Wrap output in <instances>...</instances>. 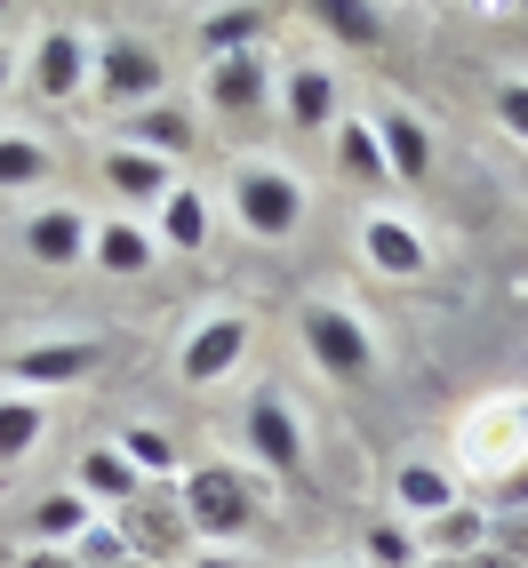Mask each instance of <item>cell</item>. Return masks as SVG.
Wrapping results in <instances>:
<instances>
[{"label": "cell", "instance_id": "cell-1", "mask_svg": "<svg viewBox=\"0 0 528 568\" xmlns=\"http://www.w3.org/2000/svg\"><path fill=\"white\" fill-rule=\"evenodd\" d=\"M176 505H184V528H193V545H233L256 528V480L241 465H193L176 480Z\"/></svg>", "mask_w": 528, "mask_h": 568}, {"label": "cell", "instance_id": "cell-2", "mask_svg": "<svg viewBox=\"0 0 528 568\" xmlns=\"http://www.w3.org/2000/svg\"><path fill=\"white\" fill-rule=\"evenodd\" d=\"M233 216H241V233H256V241H288L296 224H305V184H296V169L241 161L233 169Z\"/></svg>", "mask_w": 528, "mask_h": 568}, {"label": "cell", "instance_id": "cell-3", "mask_svg": "<svg viewBox=\"0 0 528 568\" xmlns=\"http://www.w3.org/2000/svg\"><path fill=\"white\" fill-rule=\"evenodd\" d=\"M457 465L465 473H520L528 465V400L520 393H497L480 400L465 425H457Z\"/></svg>", "mask_w": 528, "mask_h": 568}, {"label": "cell", "instance_id": "cell-4", "mask_svg": "<svg viewBox=\"0 0 528 568\" xmlns=\"http://www.w3.org/2000/svg\"><path fill=\"white\" fill-rule=\"evenodd\" d=\"M305 353H313V368L321 376H336V385H368V368H376V336L361 328V313H345V305H305Z\"/></svg>", "mask_w": 528, "mask_h": 568}, {"label": "cell", "instance_id": "cell-5", "mask_svg": "<svg viewBox=\"0 0 528 568\" xmlns=\"http://www.w3.org/2000/svg\"><path fill=\"white\" fill-rule=\"evenodd\" d=\"M89 89H97V41L81 24H49L32 41V97L72 112V97H89Z\"/></svg>", "mask_w": 528, "mask_h": 568}, {"label": "cell", "instance_id": "cell-6", "mask_svg": "<svg viewBox=\"0 0 528 568\" xmlns=\"http://www.w3.org/2000/svg\"><path fill=\"white\" fill-rule=\"evenodd\" d=\"M161 81H169V64H161L153 41H136V32H104V41H97V97L104 104L144 112L161 97Z\"/></svg>", "mask_w": 528, "mask_h": 568}, {"label": "cell", "instance_id": "cell-7", "mask_svg": "<svg viewBox=\"0 0 528 568\" xmlns=\"http://www.w3.org/2000/svg\"><path fill=\"white\" fill-rule=\"evenodd\" d=\"M241 440H248V457L273 473V480H305V425H296V408L281 393H256L248 400Z\"/></svg>", "mask_w": 528, "mask_h": 568}, {"label": "cell", "instance_id": "cell-8", "mask_svg": "<svg viewBox=\"0 0 528 568\" xmlns=\"http://www.w3.org/2000/svg\"><path fill=\"white\" fill-rule=\"evenodd\" d=\"M121 537H129V552H136V560H153V568H169V560L193 552V528H184L176 488H144V497L121 513Z\"/></svg>", "mask_w": 528, "mask_h": 568}, {"label": "cell", "instance_id": "cell-9", "mask_svg": "<svg viewBox=\"0 0 528 568\" xmlns=\"http://www.w3.org/2000/svg\"><path fill=\"white\" fill-rule=\"evenodd\" d=\"M361 256H368L385 281H425V273H433V241L417 233V216H400V209L361 216Z\"/></svg>", "mask_w": 528, "mask_h": 568}, {"label": "cell", "instance_id": "cell-10", "mask_svg": "<svg viewBox=\"0 0 528 568\" xmlns=\"http://www.w3.org/2000/svg\"><path fill=\"white\" fill-rule=\"evenodd\" d=\"M241 361H248V321L241 313H216V321H201L193 336H184L176 376H184V385H224Z\"/></svg>", "mask_w": 528, "mask_h": 568}, {"label": "cell", "instance_id": "cell-11", "mask_svg": "<svg viewBox=\"0 0 528 568\" xmlns=\"http://www.w3.org/2000/svg\"><path fill=\"white\" fill-rule=\"evenodd\" d=\"M201 104H216L224 121H248V112L273 104V64H264V49H248V57H216V64L201 72Z\"/></svg>", "mask_w": 528, "mask_h": 568}, {"label": "cell", "instance_id": "cell-12", "mask_svg": "<svg viewBox=\"0 0 528 568\" xmlns=\"http://www.w3.org/2000/svg\"><path fill=\"white\" fill-rule=\"evenodd\" d=\"M273 104H281V121L296 129V136H328L336 121H345V97H336V72L328 64H288V81L273 89Z\"/></svg>", "mask_w": 528, "mask_h": 568}, {"label": "cell", "instance_id": "cell-13", "mask_svg": "<svg viewBox=\"0 0 528 568\" xmlns=\"http://www.w3.org/2000/svg\"><path fill=\"white\" fill-rule=\"evenodd\" d=\"M104 353L89 345V336H49V345H24L9 361V385L17 393H49V385H81V376L97 368Z\"/></svg>", "mask_w": 528, "mask_h": 568}, {"label": "cell", "instance_id": "cell-14", "mask_svg": "<svg viewBox=\"0 0 528 568\" xmlns=\"http://www.w3.org/2000/svg\"><path fill=\"white\" fill-rule=\"evenodd\" d=\"M368 129H376V153H385L393 184H425V176H433V129H425L408 104H376Z\"/></svg>", "mask_w": 528, "mask_h": 568}, {"label": "cell", "instance_id": "cell-15", "mask_svg": "<svg viewBox=\"0 0 528 568\" xmlns=\"http://www.w3.org/2000/svg\"><path fill=\"white\" fill-rule=\"evenodd\" d=\"M89 264L112 273V281H136V273H153V264H161V241H153V224H144V216H104L89 233Z\"/></svg>", "mask_w": 528, "mask_h": 568}, {"label": "cell", "instance_id": "cell-16", "mask_svg": "<svg viewBox=\"0 0 528 568\" xmlns=\"http://www.w3.org/2000/svg\"><path fill=\"white\" fill-rule=\"evenodd\" d=\"M104 184L136 216H161V201L176 193V161H153V153H136V144H112V153H104Z\"/></svg>", "mask_w": 528, "mask_h": 568}, {"label": "cell", "instance_id": "cell-17", "mask_svg": "<svg viewBox=\"0 0 528 568\" xmlns=\"http://www.w3.org/2000/svg\"><path fill=\"white\" fill-rule=\"evenodd\" d=\"M89 233H97V224H89L81 209L49 201V209L24 216V256H32V264H81V256H89Z\"/></svg>", "mask_w": 528, "mask_h": 568}, {"label": "cell", "instance_id": "cell-18", "mask_svg": "<svg viewBox=\"0 0 528 568\" xmlns=\"http://www.w3.org/2000/svg\"><path fill=\"white\" fill-rule=\"evenodd\" d=\"M209 233H216L209 193H201V184H176V193L161 201V216H153V241H161V248H184V256H201Z\"/></svg>", "mask_w": 528, "mask_h": 568}, {"label": "cell", "instance_id": "cell-19", "mask_svg": "<svg viewBox=\"0 0 528 568\" xmlns=\"http://www.w3.org/2000/svg\"><path fill=\"white\" fill-rule=\"evenodd\" d=\"M72 488H81L89 505H121V513H129V505H136L153 480H136V465L121 457V448H89V457L72 465Z\"/></svg>", "mask_w": 528, "mask_h": 568}, {"label": "cell", "instance_id": "cell-20", "mask_svg": "<svg viewBox=\"0 0 528 568\" xmlns=\"http://www.w3.org/2000/svg\"><path fill=\"white\" fill-rule=\"evenodd\" d=\"M264 32H273V9H201V57L216 64V57H248Z\"/></svg>", "mask_w": 528, "mask_h": 568}, {"label": "cell", "instance_id": "cell-21", "mask_svg": "<svg viewBox=\"0 0 528 568\" xmlns=\"http://www.w3.org/2000/svg\"><path fill=\"white\" fill-rule=\"evenodd\" d=\"M81 528H97V505L72 480L32 497V545H81Z\"/></svg>", "mask_w": 528, "mask_h": 568}, {"label": "cell", "instance_id": "cell-22", "mask_svg": "<svg viewBox=\"0 0 528 568\" xmlns=\"http://www.w3.org/2000/svg\"><path fill=\"white\" fill-rule=\"evenodd\" d=\"M121 144H136V153H153V161H184L193 153V121H184L176 104H144V112H129Z\"/></svg>", "mask_w": 528, "mask_h": 568}, {"label": "cell", "instance_id": "cell-23", "mask_svg": "<svg viewBox=\"0 0 528 568\" xmlns=\"http://www.w3.org/2000/svg\"><path fill=\"white\" fill-rule=\"evenodd\" d=\"M393 505L417 513V520H440L448 505H457V473H440V465H425V457L400 465V473H393Z\"/></svg>", "mask_w": 528, "mask_h": 568}, {"label": "cell", "instance_id": "cell-24", "mask_svg": "<svg viewBox=\"0 0 528 568\" xmlns=\"http://www.w3.org/2000/svg\"><path fill=\"white\" fill-rule=\"evenodd\" d=\"M313 24L328 32V41H345V49H376V41L393 32V17H385V9H368V0H321Z\"/></svg>", "mask_w": 528, "mask_h": 568}, {"label": "cell", "instance_id": "cell-25", "mask_svg": "<svg viewBox=\"0 0 528 568\" xmlns=\"http://www.w3.org/2000/svg\"><path fill=\"white\" fill-rule=\"evenodd\" d=\"M112 448H121V457L136 465V480H153V488H176V473H184V457H176V440H169L161 425H129V433L112 440Z\"/></svg>", "mask_w": 528, "mask_h": 568}, {"label": "cell", "instance_id": "cell-26", "mask_svg": "<svg viewBox=\"0 0 528 568\" xmlns=\"http://www.w3.org/2000/svg\"><path fill=\"white\" fill-rule=\"evenodd\" d=\"M49 433V408L32 393H0V465H24Z\"/></svg>", "mask_w": 528, "mask_h": 568}, {"label": "cell", "instance_id": "cell-27", "mask_svg": "<svg viewBox=\"0 0 528 568\" xmlns=\"http://www.w3.org/2000/svg\"><path fill=\"white\" fill-rule=\"evenodd\" d=\"M328 136H336V169H345L353 184H368V193H376V184H393V169H385V153H376V129L368 121H336Z\"/></svg>", "mask_w": 528, "mask_h": 568}, {"label": "cell", "instance_id": "cell-28", "mask_svg": "<svg viewBox=\"0 0 528 568\" xmlns=\"http://www.w3.org/2000/svg\"><path fill=\"white\" fill-rule=\"evenodd\" d=\"M49 144L41 136H0V193H41L49 184Z\"/></svg>", "mask_w": 528, "mask_h": 568}, {"label": "cell", "instance_id": "cell-29", "mask_svg": "<svg viewBox=\"0 0 528 568\" xmlns=\"http://www.w3.org/2000/svg\"><path fill=\"white\" fill-rule=\"evenodd\" d=\"M473 545H488V513L480 505H448L440 520H433V552H448V560H457V552H473Z\"/></svg>", "mask_w": 528, "mask_h": 568}, {"label": "cell", "instance_id": "cell-30", "mask_svg": "<svg viewBox=\"0 0 528 568\" xmlns=\"http://www.w3.org/2000/svg\"><path fill=\"white\" fill-rule=\"evenodd\" d=\"M72 560H81V568H121V560H129V537H121V520H97V528H81Z\"/></svg>", "mask_w": 528, "mask_h": 568}, {"label": "cell", "instance_id": "cell-31", "mask_svg": "<svg viewBox=\"0 0 528 568\" xmlns=\"http://www.w3.org/2000/svg\"><path fill=\"white\" fill-rule=\"evenodd\" d=\"M368 560L376 568H417V537H408V528H368Z\"/></svg>", "mask_w": 528, "mask_h": 568}, {"label": "cell", "instance_id": "cell-32", "mask_svg": "<svg viewBox=\"0 0 528 568\" xmlns=\"http://www.w3.org/2000/svg\"><path fill=\"white\" fill-rule=\"evenodd\" d=\"M497 121L512 144H528V81H497Z\"/></svg>", "mask_w": 528, "mask_h": 568}, {"label": "cell", "instance_id": "cell-33", "mask_svg": "<svg viewBox=\"0 0 528 568\" xmlns=\"http://www.w3.org/2000/svg\"><path fill=\"white\" fill-rule=\"evenodd\" d=\"M488 545H497V552H528V520L497 513V520H488Z\"/></svg>", "mask_w": 528, "mask_h": 568}, {"label": "cell", "instance_id": "cell-34", "mask_svg": "<svg viewBox=\"0 0 528 568\" xmlns=\"http://www.w3.org/2000/svg\"><path fill=\"white\" fill-rule=\"evenodd\" d=\"M24 568H81V560H72V545H32Z\"/></svg>", "mask_w": 528, "mask_h": 568}, {"label": "cell", "instance_id": "cell-35", "mask_svg": "<svg viewBox=\"0 0 528 568\" xmlns=\"http://www.w3.org/2000/svg\"><path fill=\"white\" fill-rule=\"evenodd\" d=\"M505 505H520V513H528V465H520V473H505Z\"/></svg>", "mask_w": 528, "mask_h": 568}, {"label": "cell", "instance_id": "cell-36", "mask_svg": "<svg viewBox=\"0 0 528 568\" xmlns=\"http://www.w3.org/2000/svg\"><path fill=\"white\" fill-rule=\"evenodd\" d=\"M193 568H241V560H224V552H193Z\"/></svg>", "mask_w": 528, "mask_h": 568}, {"label": "cell", "instance_id": "cell-37", "mask_svg": "<svg viewBox=\"0 0 528 568\" xmlns=\"http://www.w3.org/2000/svg\"><path fill=\"white\" fill-rule=\"evenodd\" d=\"M9 81H17V64H9V49H0V97H9Z\"/></svg>", "mask_w": 528, "mask_h": 568}, {"label": "cell", "instance_id": "cell-38", "mask_svg": "<svg viewBox=\"0 0 528 568\" xmlns=\"http://www.w3.org/2000/svg\"><path fill=\"white\" fill-rule=\"evenodd\" d=\"M121 568H153V560H136V552H129V560H121Z\"/></svg>", "mask_w": 528, "mask_h": 568}, {"label": "cell", "instance_id": "cell-39", "mask_svg": "<svg viewBox=\"0 0 528 568\" xmlns=\"http://www.w3.org/2000/svg\"><path fill=\"white\" fill-rule=\"evenodd\" d=\"M440 568H465V560H440Z\"/></svg>", "mask_w": 528, "mask_h": 568}, {"label": "cell", "instance_id": "cell-40", "mask_svg": "<svg viewBox=\"0 0 528 568\" xmlns=\"http://www.w3.org/2000/svg\"><path fill=\"white\" fill-rule=\"evenodd\" d=\"M0 17H9V9H0Z\"/></svg>", "mask_w": 528, "mask_h": 568}]
</instances>
